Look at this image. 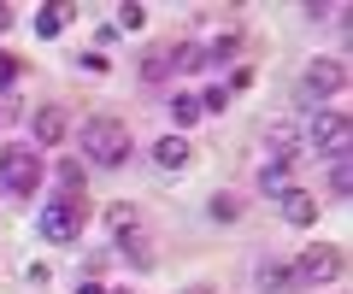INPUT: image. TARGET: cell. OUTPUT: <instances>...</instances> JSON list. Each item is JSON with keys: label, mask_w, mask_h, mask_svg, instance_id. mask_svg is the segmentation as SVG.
Returning <instances> with one entry per match:
<instances>
[{"label": "cell", "mask_w": 353, "mask_h": 294, "mask_svg": "<svg viewBox=\"0 0 353 294\" xmlns=\"http://www.w3.org/2000/svg\"><path fill=\"white\" fill-rule=\"evenodd\" d=\"M83 154L88 165H130V129L118 124V118H88L83 124Z\"/></svg>", "instance_id": "cell-1"}, {"label": "cell", "mask_w": 353, "mask_h": 294, "mask_svg": "<svg viewBox=\"0 0 353 294\" xmlns=\"http://www.w3.org/2000/svg\"><path fill=\"white\" fill-rule=\"evenodd\" d=\"M83 224H88V206L77 200V194H59V200L41 206V235H48V242H77Z\"/></svg>", "instance_id": "cell-2"}, {"label": "cell", "mask_w": 353, "mask_h": 294, "mask_svg": "<svg viewBox=\"0 0 353 294\" xmlns=\"http://www.w3.org/2000/svg\"><path fill=\"white\" fill-rule=\"evenodd\" d=\"M36 182H41L36 147H6V154H0V189L6 194H36Z\"/></svg>", "instance_id": "cell-3"}, {"label": "cell", "mask_w": 353, "mask_h": 294, "mask_svg": "<svg viewBox=\"0 0 353 294\" xmlns=\"http://www.w3.org/2000/svg\"><path fill=\"white\" fill-rule=\"evenodd\" d=\"M347 118L341 112H318L312 124H306V147H318V154H336V159H347Z\"/></svg>", "instance_id": "cell-4"}, {"label": "cell", "mask_w": 353, "mask_h": 294, "mask_svg": "<svg viewBox=\"0 0 353 294\" xmlns=\"http://www.w3.org/2000/svg\"><path fill=\"white\" fill-rule=\"evenodd\" d=\"M289 271H294V282H330V277H341V253L336 247H306L301 265H289Z\"/></svg>", "instance_id": "cell-5"}, {"label": "cell", "mask_w": 353, "mask_h": 294, "mask_svg": "<svg viewBox=\"0 0 353 294\" xmlns=\"http://www.w3.org/2000/svg\"><path fill=\"white\" fill-rule=\"evenodd\" d=\"M30 136H36L30 147H53V141H65V136H71V118H65L59 106H48V112H36V118H30Z\"/></svg>", "instance_id": "cell-6"}, {"label": "cell", "mask_w": 353, "mask_h": 294, "mask_svg": "<svg viewBox=\"0 0 353 294\" xmlns=\"http://www.w3.org/2000/svg\"><path fill=\"white\" fill-rule=\"evenodd\" d=\"M336 89H347V65L341 59H318L312 71H306V94H336Z\"/></svg>", "instance_id": "cell-7"}, {"label": "cell", "mask_w": 353, "mask_h": 294, "mask_svg": "<svg viewBox=\"0 0 353 294\" xmlns=\"http://www.w3.org/2000/svg\"><path fill=\"white\" fill-rule=\"evenodd\" d=\"M277 212L289 218V224H312V218H318V200H312V194H301V189H283V194H277Z\"/></svg>", "instance_id": "cell-8"}, {"label": "cell", "mask_w": 353, "mask_h": 294, "mask_svg": "<svg viewBox=\"0 0 353 294\" xmlns=\"http://www.w3.org/2000/svg\"><path fill=\"white\" fill-rule=\"evenodd\" d=\"M153 165L183 171V165H189V141H183V136H159V141H153Z\"/></svg>", "instance_id": "cell-9"}, {"label": "cell", "mask_w": 353, "mask_h": 294, "mask_svg": "<svg viewBox=\"0 0 353 294\" xmlns=\"http://www.w3.org/2000/svg\"><path fill=\"white\" fill-rule=\"evenodd\" d=\"M259 189L265 194H283V189H289V159H277V154L265 159V165H259Z\"/></svg>", "instance_id": "cell-10"}, {"label": "cell", "mask_w": 353, "mask_h": 294, "mask_svg": "<svg viewBox=\"0 0 353 294\" xmlns=\"http://www.w3.org/2000/svg\"><path fill=\"white\" fill-rule=\"evenodd\" d=\"M253 282H259V288H289L294 271H289V265H277V259H265V265L253 271Z\"/></svg>", "instance_id": "cell-11"}, {"label": "cell", "mask_w": 353, "mask_h": 294, "mask_svg": "<svg viewBox=\"0 0 353 294\" xmlns=\"http://www.w3.org/2000/svg\"><path fill=\"white\" fill-rule=\"evenodd\" d=\"M65 24H71V6H41L36 12V36H59Z\"/></svg>", "instance_id": "cell-12"}, {"label": "cell", "mask_w": 353, "mask_h": 294, "mask_svg": "<svg viewBox=\"0 0 353 294\" xmlns=\"http://www.w3.org/2000/svg\"><path fill=\"white\" fill-rule=\"evenodd\" d=\"M171 118H176V129L201 124V94H176V101H171Z\"/></svg>", "instance_id": "cell-13"}, {"label": "cell", "mask_w": 353, "mask_h": 294, "mask_svg": "<svg viewBox=\"0 0 353 294\" xmlns=\"http://www.w3.org/2000/svg\"><path fill=\"white\" fill-rule=\"evenodd\" d=\"M141 77H148V83H159V77H171V48H153L148 59H141Z\"/></svg>", "instance_id": "cell-14"}, {"label": "cell", "mask_w": 353, "mask_h": 294, "mask_svg": "<svg viewBox=\"0 0 353 294\" xmlns=\"http://www.w3.org/2000/svg\"><path fill=\"white\" fill-rule=\"evenodd\" d=\"M271 147H277V159H289L294 147H301V129L294 124H271Z\"/></svg>", "instance_id": "cell-15"}, {"label": "cell", "mask_w": 353, "mask_h": 294, "mask_svg": "<svg viewBox=\"0 0 353 294\" xmlns=\"http://www.w3.org/2000/svg\"><path fill=\"white\" fill-rule=\"evenodd\" d=\"M106 224H112L118 235H136V230H141V218H136V206H112V212H106Z\"/></svg>", "instance_id": "cell-16"}, {"label": "cell", "mask_w": 353, "mask_h": 294, "mask_svg": "<svg viewBox=\"0 0 353 294\" xmlns=\"http://www.w3.org/2000/svg\"><path fill=\"white\" fill-rule=\"evenodd\" d=\"M171 65H176V71H194V65H206V48L183 41V48H171Z\"/></svg>", "instance_id": "cell-17"}, {"label": "cell", "mask_w": 353, "mask_h": 294, "mask_svg": "<svg viewBox=\"0 0 353 294\" xmlns=\"http://www.w3.org/2000/svg\"><path fill=\"white\" fill-rule=\"evenodd\" d=\"M330 189H336V194L353 189V165H347V159H336V165H330Z\"/></svg>", "instance_id": "cell-18"}, {"label": "cell", "mask_w": 353, "mask_h": 294, "mask_svg": "<svg viewBox=\"0 0 353 294\" xmlns=\"http://www.w3.org/2000/svg\"><path fill=\"white\" fill-rule=\"evenodd\" d=\"M212 218H218V224H230V218H241L236 194H218V200H212Z\"/></svg>", "instance_id": "cell-19"}, {"label": "cell", "mask_w": 353, "mask_h": 294, "mask_svg": "<svg viewBox=\"0 0 353 294\" xmlns=\"http://www.w3.org/2000/svg\"><path fill=\"white\" fill-rule=\"evenodd\" d=\"M141 24H148L141 6H118V30H141Z\"/></svg>", "instance_id": "cell-20"}, {"label": "cell", "mask_w": 353, "mask_h": 294, "mask_svg": "<svg viewBox=\"0 0 353 294\" xmlns=\"http://www.w3.org/2000/svg\"><path fill=\"white\" fill-rule=\"evenodd\" d=\"M224 101H230V89H206L201 94V112H224Z\"/></svg>", "instance_id": "cell-21"}, {"label": "cell", "mask_w": 353, "mask_h": 294, "mask_svg": "<svg viewBox=\"0 0 353 294\" xmlns=\"http://www.w3.org/2000/svg\"><path fill=\"white\" fill-rule=\"evenodd\" d=\"M59 182H65V194H77V189H83V165H65Z\"/></svg>", "instance_id": "cell-22"}, {"label": "cell", "mask_w": 353, "mask_h": 294, "mask_svg": "<svg viewBox=\"0 0 353 294\" xmlns=\"http://www.w3.org/2000/svg\"><path fill=\"white\" fill-rule=\"evenodd\" d=\"M12 77H18V59H12V53H0V89H6Z\"/></svg>", "instance_id": "cell-23"}, {"label": "cell", "mask_w": 353, "mask_h": 294, "mask_svg": "<svg viewBox=\"0 0 353 294\" xmlns=\"http://www.w3.org/2000/svg\"><path fill=\"white\" fill-rule=\"evenodd\" d=\"M77 294H106V288H101L94 277H88V282H77Z\"/></svg>", "instance_id": "cell-24"}, {"label": "cell", "mask_w": 353, "mask_h": 294, "mask_svg": "<svg viewBox=\"0 0 353 294\" xmlns=\"http://www.w3.org/2000/svg\"><path fill=\"white\" fill-rule=\"evenodd\" d=\"M0 30H12V6L6 0H0Z\"/></svg>", "instance_id": "cell-25"}]
</instances>
